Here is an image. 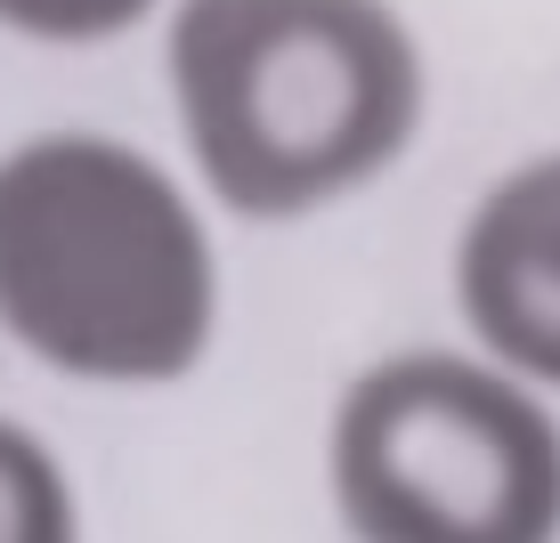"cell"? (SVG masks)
Listing matches in <instances>:
<instances>
[{
  "instance_id": "277c9868",
  "label": "cell",
  "mask_w": 560,
  "mask_h": 543,
  "mask_svg": "<svg viewBox=\"0 0 560 543\" xmlns=\"http://www.w3.org/2000/svg\"><path fill=\"white\" fill-rule=\"evenodd\" d=\"M455 300L504 374L560 390V154L512 163L471 203L455 244Z\"/></svg>"
},
{
  "instance_id": "5b68a950",
  "label": "cell",
  "mask_w": 560,
  "mask_h": 543,
  "mask_svg": "<svg viewBox=\"0 0 560 543\" xmlns=\"http://www.w3.org/2000/svg\"><path fill=\"white\" fill-rule=\"evenodd\" d=\"M0 543H82L66 462L9 414H0Z\"/></svg>"
},
{
  "instance_id": "7a4b0ae2",
  "label": "cell",
  "mask_w": 560,
  "mask_h": 543,
  "mask_svg": "<svg viewBox=\"0 0 560 543\" xmlns=\"http://www.w3.org/2000/svg\"><path fill=\"white\" fill-rule=\"evenodd\" d=\"M220 317L211 236L154 154L42 130L0 154V324L73 381H179Z\"/></svg>"
},
{
  "instance_id": "8992f818",
  "label": "cell",
  "mask_w": 560,
  "mask_h": 543,
  "mask_svg": "<svg viewBox=\"0 0 560 543\" xmlns=\"http://www.w3.org/2000/svg\"><path fill=\"white\" fill-rule=\"evenodd\" d=\"M154 0H0V25L25 42H114Z\"/></svg>"
},
{
  "instance_id": "6da1fadb",
  "label": "cell",
  "mask_w": 560,
  "mask_h": 543,
  "mask_svg": "<svg viewBox=\"0 0 560 543\" xmlns=\"http://www.w3.org/2000/svg\"><path fill=\"white\" fill-rule=\"evenodd\" d=\"M163 66L203 187L244 220L382 179L422 122V57L390 0H179Z\"/></svg>"
},
{
  "instance_id": "3957f363",
  "label": "cell",
  "mask_w": 560,
  "mask_h": 543,
  "mask_svg": "<svg viewBox=\"0 0 560 543\" xmlns=\"http://www.w3.org/2000/svg\"><path fill=\"white\" fill-rule=\"evenodd\" d=\"M325 479L358 543H560V414L495 357L365 365L334 405Z\"/></svg>"
}]
</instances>
